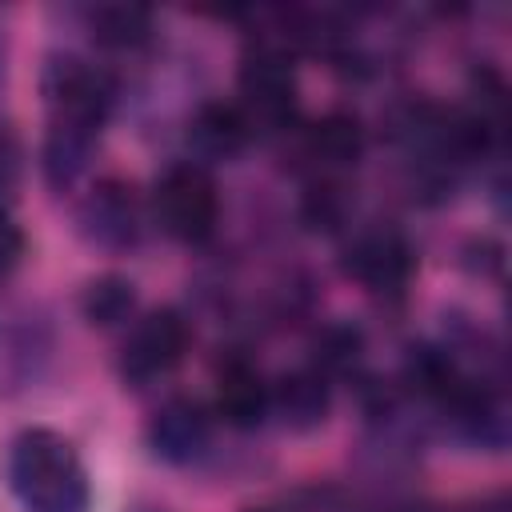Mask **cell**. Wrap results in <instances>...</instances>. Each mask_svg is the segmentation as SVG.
<instances>
[{
  "label": "cell",
  "mask_w": 512,
  "mask_h": 512,
  "mask_svg": "<svg viewBox=\"0 0 512 512\" xmlns=\"http://www.w3.org/2000/svg\"><path fill=\"white\" fill-rule=\"evenodd\" d=\"M8 488L28 512H88L92 484L80 452L52 428H24L8 448Z\"/></svg>",
  "instance_id": "obj_1"
},
{
  "label": "cell",
  "mask_w": 512,
  "mask_h": 512,
  "mask_svg": "<svg viewBox=\"0 0 512 512\" xmlns=\"http://www.w3.org/2000/svg\"><path fill=\"white\" fill-rule=\"evenodd\" d=\"M156 220L172 240L204 244L220 224V192L204 164H172L156 184Z\"/></svg>",
  "instance_id": "obj_2"
},
{
  "label": "cell",
  "mask_w": 512,
  "mask_h": 512,
  "mask_svg": "<svg viewBox=\"0 0 512 512\" xmlns=\"http://www.w3.org/2000/svg\"><path fill=\"white\" fill-rule=\"evenodd\" d=\"M248 128H284L296 116V72L280 44H256L240 64V100Z\"/></svg>",
  "instance_id": "obj_3"
},
{
  "label": "cell",
  "mask_w": 512,
  "mask_h": 512,
  "mask_svg": "<svg viewBox=\"0 0 512 512\" xmlns=\"http://www.w3.org/2000/svg\"><path fill=\"white\" fill-rule=\"evenodd\" d=\"M188 320L176 308H156L144 320L132 324L124 348H120V376L124 384H152L164 372H172L188 352Z\"/></svg>",
  "instance_id": "obj_4"
},
{
  "label": "cell",
  "mask_w": 512,
  "mask_h": 512,
  "mask_svg": "<svg viewBox=\"0 0 512 512\" xmlns=\"http://www.w3.org/2000/svg\"><path fill=\"white\" fill-rule=\"evenodd\" d=\"M340 264L368 292H376V296H400L404 284L412 280L416 252H412V244L404 240L400 228L376 224V228H364V232H356L348 240Z\"/></svg>",
  "instance_id": "obj_5"
},
{
  "label": "cell",
  "mask_w": 512,
  "mask_h": 512,
  "mask_svg": "<svg viewBox=\"0 0 512 512\" xmlns=\"http://www.w3.org/2000/svg\"><path fill=\"white\" fill-rule=\"evenodd\" d=\"M44 96L52 104V116H72L104 128L112 104H116V80L76 56H52L44 68Z\"/></svg>",
  "instance_id": "obj_6"
},
{
  "label": "cell",
  "mask_w": 512,
  "mask_h": 512,
  "mask_svg": "<svg viewBox=\"0 0 512 512\" xmlns=\"http://www.w3.org/2000/svg\"><path fill=\"white\" fill-rule=\"evenodd\" d=\"M76 224H80V236L96 248H108V252L132 248L140 240V208H136L132 184H124V180L92 184L88 196L80 200Z\"/></svg>",
  "instance_id": "obj_7"
},
{
  "label": "cell",
  "mask_w": 512,
  "mask_h": 512,
  "mask_svg": "<svg viewBox=\"0 0 512 512\" xmlns=\"http://www.w3.org/2000/svg\"><path fill=\"white\" fill-rule=\"evenodd\" d=\"M208 436H212V420H208L204 404L192 400V396H172L148 420V448L164 464H192V460H200L204 448H208Z\"/></svg>",
  "instance_id": "obj_8"
},
{
  "label": "cell",
  "mask_w": 512,
  "mask_h": 512,
  "mask_svg": "<svg viewBox=\"0 0 512 512\" xmlns=\"http://www.w3.org/2000/svg\"><path fill=\"white\" fill-rule=\"evenodd\" d=\"M48 356H52V336L40 316L32 312L0 316V392H20L32 380H40Z\"/></svg>",
  "instance_id": "obj_9"
},
{
  "label": "cell",
  "mask_w": 512,
  "mask_h": 512,
  "mask_svg": "<svg viewBox=\"0 0 512 512\" xmlns=\"http://www.w3.org/2000/svg\"><path fill=\"white\" fill-rule=\"evenodd\" d=\"M100 128L88 120H72V116H52L48 132H44V152H40V168L52 192H68L92 160Z\"/></svg>",
  "instance_id": "obj_10"
},
{
  "label": "cell",
  "mask_w": 512,
  "mask_h": 512,
  "mask_svg": "<svg viewBox=\"0 0 512 512\" xmlns=\"http://www.w3.org/2000/svg\"><path fill=\"white\" fill-rule=\"evenodd\" d=\"M328 408H332L328 376H320L316 368H292L276 384H268V412H276L288 432L320 428L328 420Z\"/></svg>",
  "instance_id": "obj_11"
},
{
  "label": "cell",
  "mask_w": 512,
  "mask_h": 512,
  "mask_svg": "<svg viewBox=\"0 0 512 512\" xmlns=\"http://www.w3.org/2000/svg\"><path fill=\"white\" fill-rule=\"evenodd\" d=\"M216 412L232 428H256L268 416V384L244 356H228L216 368Z\"/></svg>",
  "instance_id": "obj_12"
},
{
  "label": "cell",
  "mask_w": 512,
  "mask_h": 512,
  "mask_svg": "<svg viewBox=\"0 0 512 512\" xmlns=\"http://www.w3.org/2000/svg\"><path fill=\"white\" fill-rule=\"evenodd\" d=\"M252 128L244 112L228 100H208L188 120V148L196 160H232L244 152Z\"/></svg>",
  "instance_id": "obj_13"
},
{
  "label": "cell",
  "mask_w": 512,
  "mask_h": 512,
  "mask_svg": "<svg viewBox=\"0 0 512 512\" xmlns=\"http://www.w3.org/2000/svg\"><path fill=\"white\" fill-rule=\"evenodd\" d=\"M364 152V124L356 112H324L308 132H304V156L312 160V168L320 176H332V172H344L360 160Z\"/></svg>",
  "instance_id": "obj_14"
},
{
  "label": "cell",
  "mask_w": 512,
  "mask_h": 512,
  "mask_svg": "<svg viewBox=\"0 0 512 512\" xmlns=\"http://www.w3.org/2000/svg\"><path fill=\"white\" fill-rule=\"evenodd\" d=\"M88 32L104 48H140L152 40L156 16L144 4H96L84 12Z\"/></svg>",
  "instance_id": "obj_15"
},
{
  "label": "cell",
  "mask_w": 512,
  "mask_h": 512,
  "mask_svg": "<svg viewBox=\"0 0 512 512\" xmlns=\"http://www.w3.org/2000/svg\"><path fill=\"white\" fill-rule=\"evenodd\" d=\"M80 312L92 328H120L136 312V284L120 272H104V276L84 284Z\"/></svg>",
  "instance_id": "obj_16"
},
{
  "label": "cell",
  "mask_w": 512,
  "mask_h": 512,
  "mask_svg": "<svg viewBox=\"0 0 512 512\" xmlns=\"http://www.w3.org/2000/svg\"><path fill=\"white\" fill-rule=\"evenodd\" d=\"M364 336L352 324H328L312 344V368L320 376H348L360 368Z\"/></svg>",
  "instance_id": "obj_17"
},
{
  "label": "cell",
  "mask_w": 512,
  "mask_h": 512,
  "mask_svg": "<svg viewBox=\"0 0 512 512\" xmlns=\"http://www.w3.org/2000/svg\"><path fill=\"white\" fill-rule=\"evenodd\" d=\"M348 216V200H344V188L332 180V176H320L308 192H304V220L308 228H320V232H332L340 228Z\"/></svg>",
  "instance_id": "obj_18"
},
{
  "label": "cell",
  "mask_w": 512,
  "mask_h": 512,
  "mask_svg": "<svg viewBox=\"0 0 512 512\" xmlns=\"http://www.w3.org/2000/svg\"><path fill=\"white\" fill-rule=\"evenodd\" d=\"M20 176H24V148L16 140V132H0V208H8L20 192Z\"/></svg>",
  "instance_id": "obj_19"
},
{
  "label": "cell",
  "mask_w": 512,
  "mask_h": 512,
  "mask_svg": "<svg viewBox=\"0 0 512 512\" xmlns=\"http://www.w3.org/2000/svg\"><path fill=\"white\" fill-rule=\"evenodd\" d=\"M24 260V232L12 220L8 208H0V280L12 276V268Z\"/></svg>",
  "instance_id": "obj_20"
},
{
  "label": "cell",
  "mask_w": 512,
  "mask_h": 512,
  "mask_svg": "<svg viewBox=\"0 0 512 512\" xmlns=\"http://www.w3.org/2000/svg\"><path fill=\"white\" fill-rule=\"evenodd\" d=\"M252 512H272V508H252Z\"/></svg>",
  "instance_id": "obj_21"
},
{
  "label": "cell",
  "mask_w": 512,
  "mask_h": 512,
  "mask_svg": "<svg viewBox=\"0 0 512 512\" xmlns=\"http://www.w3.org/2000/svg\"><path fill=\"white\" fill-rule=\"evenodd\" d=\"M144 512H160V508H144Z\"/></svg>",
  "instance_id": "obj_22"
}]
</instances>
